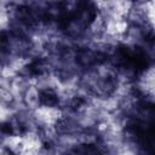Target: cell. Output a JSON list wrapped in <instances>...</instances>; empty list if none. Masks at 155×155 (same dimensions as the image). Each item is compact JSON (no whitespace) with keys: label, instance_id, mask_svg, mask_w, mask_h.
Masks as SVG:
<instances>
[{"label":"cell","instance_id":"cell-1","mask_svg":"<svg viewBox=\"0 0 155 155\" xmlns=\"http://www.w3.org/2000/svg\"><path fill=\"white\" fill-rule=\"evenodd\" d=\"M59 103V97L52 87L40 88V105L46 108H56Z\"/></svg>","mask_w":155,"mask_h":155},{"label":"cell","instance_id":"cell-2","mask_svg":"<svg viewBox=\"0 0 155 155\" xmlns=\"http://www.w3.org/2000/svg\"><path fill=\"white\" fill-rule=\"evenodd\" d=\"M1 101L4 104H8V105L13 103L15 97H13V93L10 91V88H6V87L1 88Z\"/></svg>","mask_w":155,"mask_h":155}]
</instances>
